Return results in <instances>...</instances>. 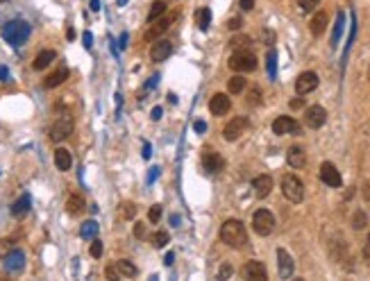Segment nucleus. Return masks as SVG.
Wrapping results in <instances>:
<instances>
[{
	"label": "nucleus",
	"mask_w": 370,
	"mask_h": 281,
	"mask_svg": "<svg viewBox=\"0 0 370 281\" xmlns=\"http://www.w3.org/2000/svg\"><path fill=\"white\" fill-rule=\"evenodd\" d=\"M220 238H223L225 245H230V247H243L245 243H248V231H245V225L241 220H225L223 227H220Z\"/></svg>",
	"instance_id": "obj_1"
},
{
	"label": "nucleus",
	"mask_w": 370,
	"mask_h": 281,
	"mask_svg": "<svg viewBox=\"0 0 370 281\" xmlns=\"http://www.w3.org/2000/svg\"><path fill=\"white\" fill-rule=\"evenodd\" d=\"M0 34H2V39L9 46H23L30 39V23L20 19L9 20V23H5V25L0 27Z\"/></svg>",
	"instance_id": "obj_2"
},
{
	"label": "nucleus",
	"mask_w": 370,
	"mask_h": 281,
	"mask_svg": "<svg viewBox=\"0 0 370 281\" xmlns=\"http://www.w3.org/2000/svg\"><path fill=\"white\" fill-rule=\"evenodd\" d=\"M282 193L289 202L300 204L304 200V184L300 177L295 175H284L282 177Z\"/></svg>",
	"instance_id": "obj_3"
},
{
	"label": "nucleus",
	"mask_w": 370,
	"mask_h": 281,
	"mask_svg": "<svg viewBox=\"0 0 370 281\" xmlns=\"http://www.w3.org/2000/svg\"><path fill=\"white\" fill-rule=\"evenodd\" d=\"M227 64L234 73H250L257 68V57L250 50H234Z\"/></svg>",
	"instance_id": "obj_4"
},
{
	"label": "nucleus",
	"mask_w": 370,
	"mask_h": 281,
	"mask_svg": "<svg viewBox=\"0 0 370 281\" xmlns=\"http://www.w3.org/2000/svg\"><path fill=\"white\" fill-rule=\"evenodd\" d=\"M252 229H254L259 236L273 234V229H275V216H273V211H268V209L254 211V216H252Z\"/></svg>",
	"instance_id": "obj_5"
},
{
	"label": "nucleus",
	"mask_w": 370,
	"mask_h": 281,
	"mask_svg": "<svg viewBox=\"0 0 370 281\" xmlns=\"http://www.w3.org/2000/svg\"><path fill=\"white\" fill-rule=\"evenodd\" d=\"M73 127H75L73 118L71 116H59L53 123V127H50V141L59 143V141H64V138H68L71 134H73Z\"/></svg>",
	"instance_id": "obj_6"
},
{
	"label": "nucleus",
	"mask_w": 370,
	"mask_h": 281,
	"mask_svg": "<svg viewBox=\"0 0 370 281\" xmlns=\"http://www.w3.org/2000/svg\"><path fill=\"white\" fill-rule=\"evenodd\" d=\"M250 127V123H248V118L243 116H236V118H232L230 123L225 125V130H223V136L225 141H236V138L243 136V131Z\"/></svg>",
	"instance_id": "obj_7"
},
{
	"label": "nucleus",
	"mask_w": 370,
	"mask_h": 281,
	"mask_svg": "<svg viewBox=\"0 0 370 281\" xmlns=\"http://www.w3.org/2000/svg\"><path fill=\"white\" fill-rule=\"evenodd\" d=\"M241 275L245 281H268V272H266V265L259 261H248L241 268Z\"/></svg>",
	"instance_id": "obj_8"
},
{
	"label": "nucleus",
	"mask_w": 370,
	"mask_h": 281,
	"mask_svg": "<svg viewBox=\"0 0 370 281\" xmlns=\"http://www.w3.org/2000/svg\"><path fill=\"white\" fill-rule=\"evenodd\" d=\"M318 86V75L313 71H304L302 75H297L295 79V93L297 95H307V93H311L313 89Z\"/></svg>",
	"instance_id": "obj_9"
},
{
	"label": "nucleus",
	"mask_w": 370,
	"mask_h": 281,
	"mask_svg": "<svg viewBox=\"0 0 370 281\" xmlns=\"http://www.w3.org/2000/svg\"><path fill=\"white\" fill-rule=\"evenodd\" d=\"M273 131L277 136H284V134H300V125H297L295 118L291 116H279L273 120Z\"/></svg>",
	"instance_id": "obj_10"
},
{
	"label": "nucleus",
	"mask_w": 370,
	"mask_h": 281,
	"mask_svg": "<svg viewBox=\"0 0 370 281\" xmlns=\"http://www.w3.org/2000/svg\"><path fill=\"white\" fill-rule=\"evenodd\" d=\"M320 179H323V184H327L330 188H338V186L343 184L341 172H338V168L331 164V161H325V164L320 166Z\"/></svg>",
	"instance_id": "obj_11"
},
{
	"label": "nucleus",
	"mask_w": 370,
	"mask_h": 281,
	"mask_svg": "<svg viewBox=\"0 0 370 281\" xmlns=\"http://www.w3.org/2000/svg\"><path fill=\"white\" fill-rule=\"evenodd\" d=\"M325 120H327V112H325L320 105H313L304 112V123H307V127H311V130H320L325 125Z\"/></svg>",
	"instance_id": "obj_12"
},
{
	"label": "nucleus",
	"mask_w": 370,
	"mask_h": 281,
	"mask_svg": "<svg viewBox=\"0 0 370 281\" xmlns=\"http://www.w3.org/2000/svg\"><path fill=\"white\" fill-rule=\"evenodd\" d=\"M2 261H5V270L12 272V275L23 272V268H25V254H23V249H12Z\"/></svg>",
	"instance_id": "obj_13"
},
{
	"label": "nucleus",
	"mask_w": 370,
	"mask_h": 281,
	"mask_svg": "<svg viewBox=\"0 0 370 281\" xmlns=\"http://www.w3.org/2000/svg\"><path fill=\"white\" fill-rule=\"evenodd\" d=\"M173 20H175V16H159L157 20H152L150 27H148V32H146V41H155L157 37H161V34L171 27Z\"/></svg>",
	"instance_id": "obj_14"
},
{
	"label": "nucleus",
	"mask_w": 370,
	"mask_h": 281,
	"mask_svg": "<svg viewBox=\"0 0 370 281\" xmlns=\"http://www.w3.org/2000/svg\"><path fill=\"white\" fill-rule=\"evenodd\" d=\"M232 109V100L227 93H216L212 100H209V112L214 116H225V113Z\"/></svg>",
	"instance_id": "obj_15"
},
{
	"label": "nucleus",
	"mask_w": 370,
	"mask_h": 281,
	"mask_svg": "<svg viewBox=\"0 0 370 281\" xmlns=\"http://www.w3.org/2000/svg\"><path fill=\"white\" fill-rule=\"evenodd\" d=\"M277 270L282 279H291L293 270H295V263H293L291 254L286 249H277Z\"/></svg>",
	"instance_id": "obj_16"
},
{
	"label": "nucleus",
	"mask_w": 370,
	"mask_h": 281,
	"mask_svg": "<svg viewBox=\"0 0 370 281\" xmlns=\"http://www.w3.org/2000/svg\"><path fill=\"white\" fill-rule=\"evenodd\" d=\"M286 161H289V166L295 168V170L304 168V166H307V152H304L302 145H291L289 152H286Z\"/></svg>",
	"instance_id": "obj_17"
},
{
	"label": "nucleus",
	"mask_w": 370,
	"mask_h": 281,
	"mask_svg": "<svg viewBox=\"0 0 370 281\" xmlns=\"http://www.w3.org/2000/svg\"><path fill=\"white\" fill-rule=\"evenodd\" d=\"M171 53H173V43H171V41H166V39L155 41V43H152V48H150L152 61H164V59L171 57Z\"/></svg>",
	"instance_id": "obj_18"
},
{
	"label": "nucleus",
	"mask_w": 370,
	"mask_h": 281,
	"mask_svg": "<svg viewBox=\"0 0 370 281\" xmlns=\"http://www.w3.org/2000/svg\"><path fill=\"white\" fill-rule=\"evenodd\" d=\"M252 188H254V195L259 200H264V197L271 195L273 190V177L271 175H259L254 177V182H252Z\"/></svg>",
	"instance_id": "obj_19"
},
{
	"label": "nucleus",
	"mask_w": 370,
	"mask_h": 281,
	"mask_svg": "<svg viewBox=\"0 0 370 281\" xmlns=\"http://www.w3.org/2000/svg\"><path fill=\"white\" fill-rule=\"evenodd\" d=\"M202 166H205L207 172L216 175V172H220L225 168V159L220 157L218 152H207L205 157H202Z\"/></svg>",
	"instance_id": "obj_20"
},
{
	"label": "nucleus",
	"mask_w": 370,
	"mask_h": 281,
	"mask_svg": "<svg viewBox=\"0 0 370 281\" xmlns=\"http://www.w3.org/2000/svg\"><path fill=\"white\" fill-rule=\"evenodd\" d=\"M55 166H57V170H61V172L71 170L73 157H71V152H68L66 148H57V150H55Z\"/></svg>",
	"instance_id": "obj_21"
},
{
	"label": "nucleus",
	"mask_w": 370,
	"mask_h": 281,
	"mask_svg": "<svg viewBox=\"0 0 370 281\" xmlns=\"http://www.w3.org/2000/svg\"><path fill=\"white\" fill-rule=\"evenodd\" d=\"M55 57H57V53H55V50H41V53L34 57L32 68H34V71H46L48 66L55 61Z\"/></svg>",
	"instance_id": "obj_22"
},
{
	"label": "nucleus",
	"mask_w": 370,
	"mask_h": 281,
	"mask_svg": "<svg viewBox=\"0 0 370 281\" xmlns=\"http://www.w3.org/2000/svg\"><path fill=\"white\" fill-rule=\"evenodd\" d=\"M68 79V68H57L55 73H50L46 79H43V86L46 89H57L59 84H64Z\"/></svg>",
	"instance_id": "obj_23"
},
{
	"label": "nucleus",
	"mask_w": 370,
	"mask_h": 281,
	"mask_svg": "<svg viewBox=\"0 0 370 281\" xmlns=\"http://www.w3.org/2000/svg\"><path fill=\"white\" fill-rule=\"evenodd\" d=\"M311 34L313 37H320V34L327 30V12H316L313 19H311Z\"/></svg>",
	"instance_id": "obj_24"
},
{
	"label": "nucleus",
	"mask_w": 370,
	"mask_h": 281,
	"mask_svg": "<svg viewBox=\"0 0 370 281\" xmlns=\"http://www.w3.org/2000/svg\"><path fill=\"white\" fill-rule=\"evenodd\" d=\"M84 197L79 195V193H71L66 200V211L71 213V216H78V213H82L84 211Z\"/></svg>",
	"instance_id": "obj_25"
},
{
	"label": "nucleus",
	"mask_w": 370,
	"mask_h": 281,
	"mask_svg": "<svg viewBox=\"0 0 370 281\" xmlns=\"http://www.w3.org/2000/svg\"><path fill=\"white\" fill-rule=\"evenodd\" d=\"M30 204H32V197L30 193H23V195L12 204V216H25L27 211H30Z\"/></svg>",
	"instance_id": "obj_26"
},
{
	"label": "nucleus",
	"mask_w": 370,
	"mask_h": 281,
	"mask_svg": "<svg viewBox=\"0 0 370 281\" xmlns=\"http://www.w3.org/2000/svg\"><path fill=\"white\" fill-rule=\"evenodd\" d=\"M195 20H198V27L202 32L209 30V23H212V9L209 7H200L198 12H195Z\"/></svg>",
	"instance_id": "obj_27"
},
{
	"label": "nucleus",
	"mask_w": 370,
	"mask_h": 281,
	"mask_svg": "<svg viewBox=\"0 0 370 281\" xmlns=\"http://www.w3.org/2000/svg\"><path fill=\"white\" fill-rule=\"evenodd\" d=\"M116 213H118L120 220H134V216H136V206H134V202H120Z\"/></svg>",
	"instance_id": "obj_28"
},
{
	"label": "nucleus",
	"mask_w": 370,
	"mask_h": 281,
	"mask_svg": "<svg viewBox=\"0 0 370 281\" xmlns=\"http://www.w3.org/2000/svg\"><path fill=\"white\" fill-rule=\"evenodd\" d=\"M96 234H98V223L96 220H84L82 227H79V236L86 238V241H91V238H96Z\"/></svg>",
	"instance_id": "obj_29"
},
{
	"label": "nucleus",
	"mask_w": 370,
	"mask_h": 281,
	"mask_svg": "<svg viewBox=\"0 0 370 281\" xmlns=\"http://www.w3.org/2000/svg\"><path fill=\"white\" fill-rule=\"evenodd\" d=\"M343 27H345V14L338 12L336 25H334V34H331V48L338 46V39H341V34H343Z\"/></svg>",
	"instance_id": "obj_30"
},
{
	"label": "nucleus",
	"mask_w": 370,
	"mask_h": 281,
	"mask_svg": "<svg viewBox=\"0 0 370 281\" xmlns=\"http://www.w3.org/2000/svg\"><path fill=\"white\" fill-rule=\"evenodd\" d=\"M266 71H268V77L275 79V75H277V53L275 50L266 55Z\"/></svg>",
	"instance_id": "obj_31"
},
{
	"label": "nucleus",
	"mask_w": 370,
	"mask_h": 281,
	"mask_svg": "<svg viewBox=\"0 0 370 281\" xmlns=\"http://www.w3.org/2000/svg\"><path fill=\"white\" fill-rule=\"evenodd\" d=\"M227 91L230 93H243L245 91V77L243 75H234V77L227 82Z\"/></svg>",
	"instance_id": "obj_32"
},
{
	"label": "nucleus",
	"mask_w": 370,
	"mask_h": 281,
	"mask_svg": "<svg viewBox=\"0 0 370 281\" xmlns=\"http://www.w3.org/2000/svg\"><path fill=\"white\" fill-rule=\"evenodd\" d=\"M164 12H166V2L164 0H155L152 2V7H150V12H148V20H157L159 16H164Z\"/></svg>",
	"instance_id": "obj_33"
},
{
	"label": "nucleus",
	"mask_w": 370,
	"mask_h": 281,
	"mask_svg": "<svg viewBox=\"0 0 370 281\" xmlns=\"http://www.w3.org/2000/svg\"><path fill=\"white\" fill-rule=\"evenodd\" d=\"M116 265H118V272L123 277H130V279H132V277H136V265H134L132 261H125V259H123V261H118Z\"/></svg>",
	"instance_id": "obj_34"
},
{
	"label": "nucleus",
	"mask_w": 370,
	"mask_h": 281,
	"mask_svg": "<svg viewBox=\"0 0 370 281\" xmlns=\"http://www.w3.org/2000/svg\"><path fill=\"white\" fill-rule=\"evenodd\" d=\"M250 37H234V39L230 41V46H232V50H248L250 48Z\"/></svg>",
	"instance_id": "obj_35"
},
{
	"label": "nucleus",
	"mask_w": 370,
	"mask_h": 281,
	"mask_svg": "<svg viewBox=\"0 0 370 281\" xmlns=\"http://www.w3.org/2000/svg\"><path fill=\"white\" fill-rule=\"evenodd\" d=\"M168 241H171V238H168V234H166V231H157V234H152V245H155L157 249L166 247V245H168Z\"/></svg>",
	"instance_id": "obj_36"
},
{
	"label": "nucleus",
	"mask_w": 370,
	"mask_h": 281,
	"mask_svg": "<svg viewBox=\"0 0 370 281\" xmlns=\"http://www.w3.org/2000/svg\"><path fill=\"white\" fill-rule=\"evenodd\" d=\"M368 225V216H366L364 211H357L354 216H352V227L354 229H364Z\"/></svg>",
	"instance_id": "obj_37"
},
{
	"label": "nucleus",
	"mask_w": 370,
	"mask_h": 281,
	"mask_svg": "<svg viewBox=\"0 0 370 281\" xmlns=\"http://www.w3.org/2000/svg\"><path fill=\"white\" fill-rule=\"evenodd\" d=\"M12 249H14V238H2L0 241V259H5Z\"/></svg>",
	"instance_id": "obj_38"
},
{
	"label": "nucleus",
	"mask_w": 370,
	"mask_h": 281,
	"mask_svg": "<svg viewBox=\"0 0 370 281\" xmlns=\"http://www.w3.org/2000/svg\"><path fill=\"white\" fill-rule=\"evenodd\" d=\"M232 275H234V268H232L230 263H223L218 270V281H230Z\"/></svg>",
	"instance_id": "obj_39"
},
{
	"label": "nucleus",
	"mask_w": 370,
	"mask_h": 281,
	"mask_svg": "<svg viewBox=\"0 0 370 281\" xmlns=\"http://www.w3.org/2000/svg\"><path fill=\"white\" fill-rule=\"evenodd\" d=\"M105 275H107V279H109V281H118L120 279L118 265H116V263H109V265L105 268Z\"/></svg>",
	"instance_id": "obj_40"
},
{
	"label": "nucleus",
	"mask_w": 370,
	"mask_h": 281,
	"mask_svg": "<svg viewBox=\"0 0 370 281\" xmlns=\"http://www.w3.org/2000/svg\"><path fill=\"white\" fill-rule=\"evenodd\" d=\"M261 102V89L259 86H252L250 89V95H248V105H259Z\"/></svg>",
	"instance_id": "obj_41"
},
{
	"label": "nucleus",
	"mask_w": 370,
	"mask_h": 281,
	"mask_svg": "<svg viewBox=\"0 0 370 281\" xmlns=\"http://www.w3.org/2000/svg\"><path fill=\"white\" fill-rule=\"evenodd\" d=\"M318 2H320V0H297V5H300L302 12H313L318 7Z\"/></svg>",
	"instance_id": "obj_42"
},
{
	"label": "nucleus",
	"mask_w": 370,
	"mask_h": 281,
	"mask_svg": "<svg viewBox=\"0 0 370 281\" xmlns=\"http://www.w3.org/2000/svg\"><path fill=\"white\" fill-rule=\"evenodd\" d=\"M159 218H161V206H159V204H155V206H150V211H148V220L157 225Z\"/></svg>",
	"instance_id": "obj_43"
},
{
	"label": "nucleus",
	"mask_w": 370,
	"mask_h": 281,
	"mask_svg": "<svg viewBox=\"0 0 370 281\" xmlns=\"http://www.w3.org/2000/svg\"><path fill=\"white\" fill-rule=\"evenodd\" d=\"M134 236H136V238H139V241H143V238H146V223H136L134 225Z\"/></svg>",
	"instance_id": "obj_44"
},
{
	"label": "nucleus",
	"mask_w": 370,
	"mask_h": 281,
	"mask_svg": "<svg viewBox=\"0 0 370 281\" xmlns=\"http://www.w3.org/2000/svg\"><path fill=\"white\" fill-rule=\"evenodd\" d=\"M91 256H93V259H100V256H102V243H100V241H93L91 243Z\"/></svg>",
	"instance_id": "obj_45"
},
{
	"label": "nucleus",
	"mask_w": 370,
	"mask_h": 281,
	"mask_svg": "<svg viewBox=\"0 0 370 281\" xmlns=\"http://www.w3.org/2000/svg\"><path fill=\"white\" fill-rule=\"evenodd\" d=\"M238 2H241V9H245V12L254 9V0H238Z\"/></svg>",
	"instance_id": "obj_46"
},
{
	"label": "nucleus",
	"mask_w": 370,
	"mask_h": 281,
	"mask_svg": "<svg viewBox=\"0 0 370 281\" xmlns=\"http://www.w3.org/2000/svg\"><path fill=\"white\" fill-rule=\"evenodd\" d=\"M157 82H159V75H152V77L146 82V86H143V91H150V89L157 84Z\"/></svg>",
	"instance_id": "obj_47"
},
{
	"label": "nucleus",
	"mask_w": 370,
	"mask_h": 281,
	"mask_svg": "<svg viewBox=\"0 0 370 281\" xmlns=\"http://www.w3.org/2000/svg\"><path fill=\"white\" fill-rule=\"evenodd\" d=\"M205 131H207L205 120H195V134H205Z\"/></svg>",
	"instance_id": "obj_48"
},
{
	"label": "nucleus",
	"mask_w": 370,
	"mask_h": 281,
	"mask_svg": "<svg viewBox=\"0 0 370 281\" xmlns=\"http://www.w3.org/2000/svg\"><path fill=\"white\" fill-rule=\"evenodd\" d=\"M227 25H230V30H238V27L243 25V20H241V19H238V16H236V19H232L230 23H227Z\"/></svg>",
	"instance_id": "obj_49"
},
{
	"label": "nucleus",
	"mask_w": 370,
	"mask_h": 281,
	"mask_svg": "<svg viewBox=\"0 0 370 281\" xmlns=\"http://www.w3.org/2000/svg\"><path fill=\"white\" fill-rule=\"evenodd\" d=\"M302 107H304L302 95H300V98H295V100H291V109H302Z\"/></svg>",
	"instance_id": "obj_50"
},
{
	"label": "nucleus",
	"mask_w": 370,
	"mask_h": 281,
	"mask_svg": "<svg viewBox=\"0 0 370 281\" xmlns=\"http://www.w3.org/2000/svg\"><path fill=\"white\" fill-rule=\"evenodd\" d=\"M364 259H366V263L370 265V236H368V243H366V247H364Z\"/></svg>",
	"instance_id": "obj_51"
},
{
	"label": "nucleus",
	"mask_w": 370,
	"mask_h": 281,
	"mask_svg": "<svg viewBox=\"0 0 370 281\" xmlns=\"http://www.w3.org/2000/svg\"><path fill=\"white\" fill-rule=\"evenodd\" d=\"M150 118H152V120H159V118H161V107H155V109H152V113H150Z\"/></svg>",
	"instance_id": "obj_52"
},
{
	"label": "nucleus",
	"mask_w": 370,
	"mask_h": 281,
	"mask_svg": "<svg viewBox=\"0 0 370 281\" xmlns=\"http://www.w3.org/2000/svg\"><path fill=\"white\" fill-rule=\"evenodd\" d=\"M264 37H266V43H275V34L273 32H268V30H264Z\"/></svg>",
	"instance_id": "obj_53"
},
{
	"label": "nucleus",
	"mask_w": 370,
	"mask_h": 281,
	"mask_svg": "<svg viewBox=\"0 0 370 281\" xmlns=\"http://www.w3.org/2000/svg\"><path fill=\"white\" fill-rule=\"evenodd\" d=\"M7 77H9V71H7V66H0V79L5 82Z\"/></svg>",
	"instance_id": "obj_54"
},
{
	"label": "nucleus",
	"mask_w": 370,
	"mask_h": 281,
	"mask_svg": "<svg viewBox=\"0 0 370 281\" xmlns=\"http://www.w3.org/2000/svg\"><path fill=\"white\" fill-rule=\"evenodd\" d=\"M91 39H93L91 32H84V46H86V48H91V43H93Z\"/></svg>",
	"instance_id": "obj_55"
},
{
	"label": "nucleus",
	"mask_w": 370,
	"mask_h": 281,
	"mask_svg": "<svg viewBox=\"0 0 370 281\" xmlns=\"http://www.w3.org/2000/svg\"><path fill=\"white\" fill-rule=\"evenodd\" d=\"M364 200L370 204V184H366L364 186Z\"/></svg>",
	"instance_id": "obj_56"
},
{
	"label": "nucleus",
	"mask_w": 370,
	"mask_h": 281,
	"mask_svg": "<svg viewBox=\"0 0 370 281\" xmlns=\"http://www.w3.org/2000/svg\"><path fill=\"white\" fill-rule=\"evenodd\" d=\"M173 261H175V254H173V252H171V254H166V259H164L166 265H173Z\"/></svg>",
	"instance_id": "obj_57"
},
{
	"label": "nucleus",
	"mask_w": 370,
	"mask_h": 281,
	"mask_svg": "<svg viewBox=\"0 0 370 281\" xmlns=\"http://www.w3.org/2000/svg\"><path fill=\"white\" fill-rule=\"evenodd\" d=\"M171 225H173V227H179V216H175V213H173V216H171Z\"/></svg>",
	"instance_id": "obj_58"
},
{
	"label": "nucleus",
	"mask_w": 370,
	"mask_h": 281,
	"mask_svg": "<svg viewBox=\"0 0 370 281\" xmlns=\"http://www.w3.org/2000/svg\"><path fill=\"white\" fill-rule=\"evenodd\" d=\"M91 9H93V12H98V9H100V0H91Z\"/></svg>",
	"instance_id": "obj_59"
},
{
	"label": "nucleus",
	"mask_w": 370,
	"mask_h": 281,
	"mask_svg": "<svg viewBox=\"0 0 370 281\" xmlns=\"http://www.w3.org/2000/svg\"><path fill=\"white\" fill-rule=\"evenodd\" d=\"M143 157H146V159H148V157H150V145H148V143H146V145H143Z\"/></svg>",
	"instance_id": "obj_60"
},
{
	"label": "nucleus",
	"mask_w": 370,
	"mask_h": 281,
	"mask_svg": "<svg viewBox=\"0 0 370 281\" xmlns=\"http://www.w3.org/2000/svg\"><path fill=\"white\" fill-rule=\"evenodd\" d=\"M125 43H127V34H123L120 37V48H125Z\"/></svg>",
	"instance_id": "obj_61"
},
{
	"label": "nucleus",
	"mask_w": 370,
	"mask_h": 281,
	"mask_svg": "<svg viewBox=\"0 0 370 281\" xmlns=\"http://www.w3.org/2000/svg\"><path fill=\"white\" fill-rule=\"evenodd\" d=\"M293 281H304V279H300V277H297V279H293Z\"/></svg>",
	"instance_id": "obj_62"
},
{
	"label": "nucleus",
	"mask_w": 370,
	"mask_h": 281,
	"mask_svg": "<svg viewBox=\"0 0 370 281\" xmlns=\"http://www.w3.org/2000/svg\"><path fill=\"white\" fill-rule=\"evenodd\" d=\"M368 79H370V68H368Z\"/></svg>",
	"instance_id": "obj_63"
},
{
	"label": "nucleus",
	"mask_w": 370,
	"mask_h": 281,
	"mask_svg": "<svg viewBox=\"0 0 370 281\" xmlns=\"http://www.w3.org/2000/svg\"><path fill=\"white\" fill-rule=\"evenodd\" d=\"M0 2H5V0H0Z\"/></svg>",
	"instance_id": "obj_64"
}]
</instances>
